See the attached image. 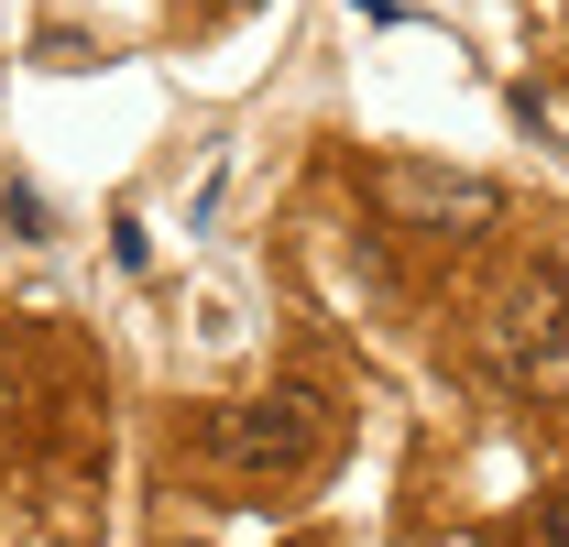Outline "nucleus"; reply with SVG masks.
Segmentation results:
<instances>
[{"label":"nucleus","mask_w":569,"mask_h":547,"mask_svg":"<svg viewBox=\"0 0 569 547\" xmlns=\"http://www.w3.org/2000/svg\"><path fill=\"white\" fill-rule=\"evenodd\" d=\"M209 11H230V0H209Z\"/></svg>","instance_id":"nucleus-6"},{"label":"nucleus","mask_w":569,"mask_h":547,"mask_svg":"<svg viewBox=\"0 0 569 547\" xmlns=\"http://www.w3.org/2000/svg\"><path fill=\"white\" fill-rule=\"evenodd\" d=\"M493 340H503L515 372H559L569 361V285L559 274H515L503 307H493Z\"/></svg>","instance_id":"nucleus-3"},{"label":"nucleus","mask_w":569,"mask_h":547,"mask_svg":"<svg viewBox=\"0 0 569 547\" xmlns=\"http://www.w3.org/2000/svg\"><path fill=\"white\" fill-rule=\"evenodd\" d=\"M372 198H383L395 230H438V241H482V230H503V187L449 176V165H417V153H383V165H372Z\"/></svg>","instance_id":"nucleus-2"},{"label":"nucleus","mask_w":569,"mask_h":547,"mask_svg":"<svg viewBox=\"0 0 569 547\" xmlns=\"http://www.w3.org/2000/svg\"><path fill=\"white\" fill-rule=\"evenodd\" d=\"M537 537H548V547H569V493H559V504H537Z\"/></svg>","instance_id":"nucleus-5"},{"label":"nucleus","mask_w":569,"mask_h":547,"mask_svg":"<svg viewBox=\"0 0 569 547\" xmlns=\"http://www.w3.org/2000/svg\"><path fill=\"white\" fill-rule=\"evenodd\" d=\"M0 219H11L22 241H44V198H33V187H0Z\"/></svg>","instance_id":"nucleus-4"},{"label":"nucleus","mask_w":569,"mask_h":547,"mask_svg":"<svg viewBox=\"0 0 569 547\" xmlns=\"http://www.w3.org/2000/svg\"><path fill=\"white\" fill-rule=\"evenodd\" d=\"M329 449H340V406H329V384H296V372L209 416V460L230 481H307Z\"/></svg>","instance_id":"nucleus-1"}]
</instances>
